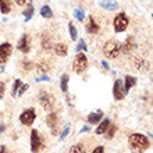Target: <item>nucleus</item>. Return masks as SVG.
I'll return each mask as SVG.
<instances>
[{"label":"nucleus","instance_id":"obj_1","mask_svg":"<svg viewBox=\"0 0 153 153\" xmlns=\"http://www.w3.org/2000/svg\"><path fill=\"white\" fill-rule=\"evenodd\" d=\"M128 143L132 153H142L150 146L149 139L145 135H142V134H132V135H129Z\"/></svg>","mask_w":153,"mask_h":153},{"label":"nucleus","instance_id":"obj_2","mask_svg":"<svg viewBox=\"0 0 153 153\" xmlns=\"http://www.w3.org/2000/svg\"><path fill=\"white\" fill-rule=\"evenodd\" d=\"M103 50H105L106 57H109V59H116V57H118V54L121 53V43L117 39H110L109 42H106Z\"/></svg>","mask_w":153,"mask_h":153},{"label":"nucleus","instance_id":"obj_3","mask_svg":"<svg viewBox=\"0 0 153 153\" xmlns=\"http://www.w3.org/2000/svg\"><path fill=\"white\" fill-rule=\"evenodd\" d=\"M88 68V59L84 53H78L74 59V71L76 74H82Z\"/></svg>","mask_w":153,"mask_h":153},{"label":"nucleus","instance_id":"obj_4","mask_svg":"<svg viewBox=\"0 0 153 153\" xmlns=\"http://www.w3.org/2000/svg\"><path fill=\"white\" fill-rule=\"evenodd\" d=\"M43 146L45 143L40 138L39 132H38V129H32V132H31V149H32V152H39V150L43 149Z\"/></svg>","mask_w":153,"mask_h":153},{"label":"nucleus","instance_id":"obj_5","mask_svg":"<svg viewBox=\"0 0 153 153\" xmlns=\"http://www.w3.org/2000/svg\"><path fill=\"white\" fill-rule=\"evenodd\" d=\"M128 17L125 16L124 13H120L118 16L114 18V31L116 32H124L127 27H128Z\"/></svg>","mask_w":153,"mask_h":153},{"label":"nucleus","instance_id":"obj_6","mask_svg":"<svg viewBox=\"0 0 153 153\" xmlns=\"http://www.w3.org/2000/svg\"><path fill=\"white\" fill-rule=\"evenodd\" d=\"M39 102L42 107H43L46 111H50V110L54 107V97L48 92H42L39 95Z\"/></svg>","mask_w":153,"mask_h":153},{"label":"nucleus","instance_id":"obj_7","mask_svg":"<svg viewBox=\"0 0 153 153\" xmlns=\"http://www.w3.org/2000/svg\"><path fill=\"white\" fill-rule=\"evenodd\" d=\"M36 118V113L33 109H27L24 110L20 116V121L22 125H32V123Z\"/></svg>","mask_w":153,"mask_h":153},{"label":"nucleus","instance_id":"obj_8","mask_svg":"<svg viewBox=\"0 0 153 153\" xmlns=\"http://www.w3.org/2000/svg\"><path fill=\"white\" fill-rule=\"evenodd\" d=\"M11 52H13V46L8 42L0 45V63L1 64H4L8 60V57L11 56Z\"/></svg>","mask_w":153,"mask_h":153},{"label":"nucleus","instance_id":"obj_9","mask_svg":"<svg viewBox=\"0 0 153 153\" xmlns=\"http://www.w3.org/2000/svg\"><path fill=\"white\" fill-rule=\"evenodd\" d=\"M135 48H137V40H135V38H134L132 35H129V36H127L124 45L121 46V52L125 53V54H128V53H131Z\"/></svg>","mask_w":153,"mask_h":153},{"label":"nucleus","instance_id":"obj_10","mask_svg":"<svg viewBox=\"0 0 153 153\" xmlns=\"http://www.w3.org/2000/svg\"><path fill=\"white\" fill-rule=\"evenodd\" d=\"M113 95L116 97L117 100H123L125 96V92H124V86H123V82L120 79H116L114 82V86H113Z\"/></svg>","mask_w":153,"mask_h":153},{"label":"nucleus","instance_id":"obj_11","mask_svg":"<svg viewBox=\"0 0 153 153\" xmlns=\"http://www.w3.org/2000/svg\"><path fill=\"white\" fill-rule=\"evenodd\" d=\"M17 49L22 53H28L31 50V38L28 35H24V36L20 39L18 45H17Z\"/></svg>","mask_w":153,"mask_h":153},{"label":"nucleus","instance_id":"obj_12","mask_svg":"<svg viewBox=\"0 0 153 153\" xmlns=\"http://www.w3.org/2000/svg\"><path fill=\"white\" fill-rule=\"evenodd\" d=\"M99 24L96 22V20L93 17H89L88 24H86V32L88 33H97L99 32Z\"/></svg>","mask_w":153,"mask_h":153},{"label":"nucleus","instance_id":"obj_13","mask_svg":"<svg viewBox=\"0 0 153 153\" xmlns=\"http://www.w3.org/2000/svg\"><path fill=\"white\" fill-rule=\"evenodd\" d=\"M102 118H103V111H102V110H97L96 113H91L88 116V123L89 124H97Z\"/></svg>","mask_w":153,"mask_h":153},{"label":"nucleus","instance_id":"obj_14","mask_svg":"<svg viewBox=\"0 0 153 153\" xmlns=\"http://www.w3.org/2000/svg\"><path fill=\"white\" fill-rule=\"evenodd\" d=\"M137 85V78L135 76H131V75H127L125 76V84H124V92L128 93V91L132 86H135Z\"/></svg>","mask_w":153,"mask_h":153},{"label":"nucleus","instance_id":"obj_15","mask_svg":"<svg viewBox=\"0 0 153 153\" xmlns=\"http://www.w3.org/2000/svg\"><path fill=\"white\" fill-rule=\"evenodd\" d=\"M109 127H110V120H109V118H105V120L99 124V127L96 128V131H95V132H96L97 135H102V134H105L106 131H107V128H109Z\"/></svg>","mask_w":153,"mask_h":153},{"label":"nucleus","instance_id":"obj_16","mask_svg":"<svg viewBox=\"0 0 153 153\" xmlns=\"http://www.w3.org/2000/svg\"><path fill=\"white\" fill-rule=\"evenodd\" d=\"M54 52H56L57 56H60V57L67 56V52H68V49H67V45H64V43L56 45V46H54Z\"/></svg>","mask_w":153,"mask_h":153},{"label":"nucleus","instance_id":"obj_17","mask_svg":"<svg viewBox=\"0 0 153 153\" xmlns=\"http://www.w3.org/2000/svg\"><path fill=\"white\" fill-rule=\"evenodd\" d=\"M56 124H57V114L50 113L48 117V125L53 129V134H56Z\"/></svg>","mask_w":153,"mask_h":153},{"label":"nucleus","instance_id":"obj_18","mask_svg":"<svg viewBox=\"0 0 153 153\" xmlns=\"http://www.w3.org/2000/svg\"><path fill=\"white\" fill-rule=\"evenodd\" d=\"M11 10V1L10 0H0V11L3 14H7Z\"/></svg>","mask_w":153,"mask_h":153},{"label":"nucleus","instance_id":"obj_19","mask_svg":"<svg viewBox=\"0 0 153 153\" xmlns=\"http://www.w3.org/2000/svg\"><path fill=\"white\" fill-rule=\"evenodd\" d=\"M100 6L106 10H116L118 7V4L116 1H110V0H102L100 1Z\"/></svg>","mask_w":153,"mask_h":153},{"label":"nucleus","instance_id":"obj_20","mask_svg":"<svg viewBox=\"0 0 153 153\" xmlns=\"http://www.w3.org/2000/svg\"><path fill=\"white\" fill-rule=\"evenodd\" d=\"M68 79H70L68 74H63V75H61L60 86H61V91H63L64 93L67 92V91H68Z\"/></svg>","mask_w":153,"mask_h":153},{"label":"nucleus","instance_id":"obj_21","mask_svg":"<svg viewBox=\"0 0 153 153\" xmlns=\"http://www.w3.org/2000/svg\"><path fill=\"white\" fill-rule=\"evenodd\" d=\"M42 46L45 50H50L52 49V39L49 38V35H42Z\"/></svg>","mask_w":153,"mask_h":153},{"label":"nucleus","instance_id":"obj_22","mask_svg":"<svg viewBox=\"0 0 153 153\" xmlns=\"http://www.w3.org/2000/svg\"><path fill=\"white\" fill-rule=\"evenodd\" d=\"M40 16L43 17V18H52L53 17L52 8L49 7V6H43V7L40 8Z\"/></svg>","mask_w":153,"mask_h":153},{"label":"nucleus","instance_id":"obj_23","mask_svg":"<svg viewBox=\"0 0 153 153\" xmlns=\"http://www.w3.org/2000/svg\"><path fill=\"white\" fill-rule=\"evenodd\" d=\"M134 64H135L137 70H143V68H146V67H148V63H146L145 60H142L141 57L135 59V60H134Z\"/></svg>","mask_w":153,"mask_h":153},{"label":"nucleus","instance_id":"obj_24","mask_svg":"<svg viewBox=\"0 0 153 153\" xmlns=\"http://www.w3.org/2000/svg\"><path fill=\"white\" fill-rule=\"evenodd\" d=\"M22 14H24L25 21H29V20H31V18H32V16H33V6H32V4L29 3L28 4V8H27V10H25Z\"/></svg>","mask_w":153,"mask_h":153},{"label":"nucleus","instance_id":"obj_25","mask_svg":"<svg viewBox=\"0 0 153 153\" xmlns=\"http://www.w3.org/2000/svg\"><path fill=\"white\" fill-rule=\"evenodd\" d=\"M70 153H86V150H85V146L81 145V143H78V145H74L71 149H70Z\"/></svg>","mask_w":153,"mask_h":153},{"label":"nucleus","instance_id":"obj_26","mask_svg":"<svg viewBox=\"0 0 153 153\" xmlns=\"http://www.w3.org/2000/svg\"><path fill=\"white\" fill-rule=\"evenodd\" d=\"M68 31H70V36H71V39L76 40V38H78V32H76V28L71 24V22L68 24Z\"/></svg>","mask_w":153,"mask_h":153},{"label":"nucleus","instance_id":"obj_27","mask_svg":"<svg viewBox=\"0 0 153 153\" xmlns=\"http://www.w3.org/2000/svg\"><path fill=\"white\" fill-rule=\"evenodd\" d=\"M74 17H75L78 21H82L85 18V11L81 10V8H75V10H74Z\"/></svg>","mask_w":153,"mask_h":153},{"label":"nucleus","instance_id":"obj_28","mask_svg":"<svg viewBox=\"0 0 153 153\" xmlns=\"http://www.w3.org/2000/svg\"><path fill=\"white\" fill-rule=\"evenodd\" d=\"M107 129H109V131H106L105 135H106V138H107V139H111V138H113V135L116 134V125L110 124V127Z\"/></svg>","mask_w":153,"mask_h":153},{"label":"nucleus","instance_id":"obj_29","mask_svg":"<svg viewBox=\"0 0 153 153\" xmlns=\"http://www.w3.org/2000/svg\"><path fill=\"white\" fill-rule=\"evenodd\" d=\"M20 86H21V81L20 79H16V82H14V85H13V92H11L13 96H16V95H17V92H18Z\"/></svg>","mask_w":153,"mask_h":153},{"label":"nucleus","instance_id":"obj_30","mask_svg":"<svg viewBox=\"0 0 153 153\" xmlns=\"http://www.w3.org/2000/svg\"><path fill=\"white\" fill-rule=\"evenodd\" d=\"M86 43H85L84 39H81L79 42H78V46H76V52H81V50H86Z\"/></svg>","mask_w":153,"mask_h":153},{"label":"nucleus","instance_id":"obj_31","mask_svg":"<svg viewBox=\"0 0 153 153\" xmlns=\"http://www.w3.org/2000/svg\"><path fill=\"white\" fill-rule=\"evenodd\" d=\"M38 70L42 71V73H46L49 70V65L46 64V63H39V64H38Z\"/></svg>","mask_w":153,"mask_h":153},{"label":"nucleus","instance_id":"obj_32","mask_svg":"<svg viewBox=\"0 0 153 153\" xmlns=\"http://www.w3.org/2000/svg\"><path fill=\"white\" fill-rule=\"evenodd\" d=\"M21 89H18V92H17V95H18V96H22V95H24L25 93V91H27V89L29 88V85L27 84V85H22V86H20Z\"/></svg>","mask_w":153,"mask_h":153},{"label":"nucleus","instance_id":"obj_33","mask_svg":"<svg viewBox=\"0 0 153 153\" xmlns=\"http://www.w3.org/2000/svg\"><path fill=\"white\" fill-rule=\"evenodd\" d=\"M68 132H70V127H65L64 131H63L60 135V141H64L65 138H67V135H68Z\"/></svg>","mask_w":153,"mask_h":153},{"label":"nucleus","instance_id":"obj_34","mask_svg":"<svg viewBox=\"0 0 153 153\" xmlns=\"http://www.w3.org/2000/svg\"><path fill=\"white\" fill-rule=\"evenodd\" d=\"M4 89H6V85H4V82L0 81V99L4 97Z\"/></svg>","mask_w":153,"mask_h":153},{"label":"nucleus","instance_id":"obj_35","mask_svg":"<svg viewBox=\"0 0 153 153\" xmlns=\"http://www.w3.org/2000/svg\"><path fill=\"white\" fill-rule=\"evenodd\" d=\"M22 65H24V70H25V71H29V70H31V67H32V63H31V61H27V60H25Z\"/></svg>","mask_w":153,"mask_h":153},{"label":"nucleus","instance_id":"obj_36","mask_svg":"<svg viewBox=\"0 0 153 153\" xmlns=\"http://www.w3.org/2000/svg\"><path fill=\"white\" fill-rule=\"evenodd\" d=\"M16 1L18 6H25V4H29L32 0H16Z\"/></svg>","mask_w":153,"mask_h":153},{"label":"nucleus","instance_id":"obj_37","mask_svg":"<svg viewBox=\"0 0 153 153\" xmlns=\"http://www.w3.org/2000/svg\"><path fill=\"white\" fill-rule=\"evenodd\" d=\"M92 153H105V148L103 146H97L96 149H93Z\"/></svg>","mask_w":153,"mask_h":153},{"label":"nucleus","instance_id":"obj_38","mask_svg":"<svg viewBox=\"0 0 153 153\" xmlns=\"http://www.w3.org/2000/svg\"><path fill=\"white\" fill-rule=\"evenodd\" d=\"M36 81H50V78H49V76H46V75H43V76H39Z\"/></svg>","mask_w":153,"mask_h":153},{"label":"nucleus","instance_id":"obj_39","mask_svg":"<svg viewBox=\"0 0 153 153\" xmlns=\"http://www.w3.org/2000/svg\"><path fill=\"white\" fill-rule=\"evenodd\" d=\"M0 153H8L7 152V148H6V146H0Z\"/></svg>","mask_w":153,"mask_h":153},{"label":"nucleus","instance_id":"obj_40","mask_svg":"<svg viewBox=\"0 0 153 153\" xmlns=\"http://www.w3.org/2000/svg\"><path fill=\"white\" fill-rule=\"evenodd\" d=\"M102 65H103V67H105V68H106V70H109V64H107V63H106V61H105V60L102 61Z\"/></svg>","mask_w":153,"mask_h":153},{"label":"nucleus","instance_id":"obj_41","mask_svg":"<svg viewBox=\"0 0 153 153\" xmlns=\"http://www.w3.org/2000/svg\"><path fill=\"white\" fill-rule=\"evenodd\" d=\"M89 131V127H84V128L81 129V132H88Z\"/></svg>","mask_w":153,"mask_h":153},{"label":"nucleus","instance_id":"obj_42","mask_svg":"<svg viewBox=\"0 0 153 153\" xmlns=\"http://www.w3.org/2000/svg\"><path fill=\"white\" fill-rule=\"evenodd\" d=\"M4 128H6V127H4V124H0V132H3Z\"/></svg>","mask_w":153,"mask_h":153}]
</instances>
